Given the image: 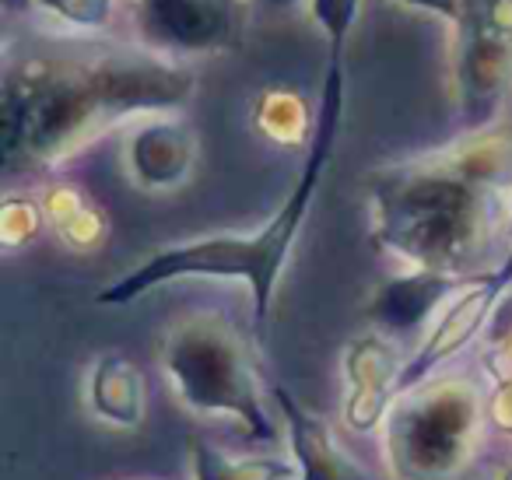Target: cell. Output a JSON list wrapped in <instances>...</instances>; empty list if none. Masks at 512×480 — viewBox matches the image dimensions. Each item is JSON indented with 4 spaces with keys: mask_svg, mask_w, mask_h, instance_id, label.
Instances as JSON below:
<instances>
[{
    "mask_svg": "<svg viewBox=\"0 0 512 480\" xmlns=\"http://www.w3.org/2000/svg\"><path fill=\"white\" fill-rule=\"evenodd\" d=\"M320 109L309 106V99L295 88L271 85L253 99V127L264 141L278 148H309L316 134Z\"/></svg>",
    "mask_w": 512,
    "mask_h": 480,
    "instance_id": "obj_15",
    "label": "cell"
},
{
    "mask_svg": "<svg viewBox=\"0 0 512 480\" xmlns=\"http://www.w3.org/2000/svg\"><path fill=\"white\" fill-rule=\"evenodd\" d=\"M190 480H295L299 466L292 456H235L204 435L186 442Z\"/></svg>",
    "mask_w": 512,
    "mask_h": 480,
    "instance_id": "obj_16",
    "label": "cell"
},
{
    "mask_svg": "<svg viewBox=\"0 0 512 480\" xmlns=\"http://www.w3.org/2000/svg\"><path fill=\"white\" fill-rule=\"evenodd\" d=\"M299 4H306V0H299Z\"/></svg>",
    "mask_w": 512,
    "mask_h": 480,
    "instance_id": "obj_26",
    "label": "cell"
},
{
    "mask_svg": "<svg viewBox=\"0 0 512 480\" xmlns=\"http://www.w3.org/2000/svg\"><path fill=\"white\" fill-rule=\"evenodd\" d=\"M481 368L491 379V386L512 382V291H505V298L495 305L488 326H484Z\"/></svg>",
    "mask_w": 512,
    "mask_h": 480,
    "instance_id": "obj_18",
    "label": "cell"
},
{
    "mask_svg": "<svg viewBox=\"0 0 512 480\" xmlns=\"http://www.w3.org/2000/svg\"><path fill=\"white\" fill-rule=\"evenodd\" d=\"M505 291H512V249L502 256L498 267L470 274L467 284L442 305V312L428 326L425 340L407 354L404 372L397 379V396L435 379L449 361L460 358L474 340H481L484 326H488L495 305L505 298Z\"/></svg>",
    "mask_w": 512,
    "mask_h": 480,
    "instance_id": "obj_8",
    "label": "cell"
},
{
    "mask_svg": "<svg viewBox=\"0 0 512 480\" xmlns=\"http://www.w3.org/2000/svg\"><path fill=\"white\" fill-rule=\"evenodd\" d=\"M32 11L81 32V36H102L113 29L116 0H32Z\"/></svg>",
    "mask_w": 512,
    "mask_h": 480,
    "instance_id": "obj_19",
    "label": "cell"
},
{
    "mask_svg": "<svg viewBox=\"0 0 512 480\" xmlns=\"http://www.w3.org/2000/svg\"><path fill=\"white\" fill-rule=\"evenodd\" d=\"M488 421L495 431L512 438V382H498L488 393Z\"/></svg>",
    "mask_w": 512,
    "mask_h": 480,
    "instance_id": "obj_21",
    "label": "cell"
},
{
    "mask_svg": "<svg viewBox=\"0 0 512 480\" xmlns=\"http://www.w3.org/2000/svg\"><path fill=\"white\" fill-rule=\"evenodd\" d=\"M253 4H267V8H299V0H253Z\"/></svg>",
    "mask_w": 512,
    "mask_h": 480,
    "instance_id": "obj_23",
    "label": "cell"
},
{
    "mask_svg": "<svg viewBox=\"0 0 512 480\" xmlns=\"http://www.w3.org/2000/svg\"><path fill=\"white\" fill-rule=\"evenodd\" d=\"M453 92L463 130L502 123L512 99V0H463L453 25Z\"/></svg>",
    "mask_w": 512,
    "mask_h": 480,
    "instance_id": "obj_6",
    "label": "cell"
},
{
    "mask_svg": "<svg viewBox=\"0 0 512 480\" xmlns=\"http://www.w3.org/2000/svg\"><path fill=\"white\" fill-rule=\"evenodd\" d=\"M397 340L383 330H365L348 340L341 354L344 375V403L341 424L351 435H376L383 431L386 414L397 400V379L404 372Z\"/></svg>",
    "mask_w": 512,
    "mask_h": 480,
    "instance_id": "obj_10",
    "label": "cell"
},
{
    "mask_svg": "<svg viewBox=\"0 0 512 480\" xmlns=\"http://www.w3.org/2000/svg\"><path fill=\"white\" fill-rule=\"evenodd\" d=\"M495 480H512V463H502L495 470Z\"/></svg>",
    "mask_w": 512,
    "mask_h": 480,
    "instance_id": "obj_25",
    "label": "cell"
},
{
    "mask_svg": "<svg viewBox=\"0 0 512 480\" xmlns=\"http://www.w3.org/2000/svg\"><path fill=\"white\" fill-rule=\"evenodd\" d=\"M505 235L512 239V190H509V197H505Z\"/></svg>",
    "mask_w": 512,
    "mask_h": 480,
    "instance_id": "obj_24",
    "label": "cell"
},
{
    "mask_svg": "<svg viewBox=\"0 0 512 480\" xmlns=\"http://www.w3.org/2000/svg\"><path fill=\"white\" fill-rule=\"evenodd\" d=\"M467 284L460 274H442V270L407 267L404 274H393L372 291L365 302V319L372 330H383L386 337H411L421 326H432L442 305Z\"/></svg>",
    "mask_w": 512,
    "mask_h": 480,
    "instance_id": "obj_11",
    "label": "cell"
},
{
    "mask_svg": "<svg viewBox=\"0 0 512 480\" xmlns=\"http://www.w3.org/2000/svg\"><path fill=\"white\" fill-rule=\"evenodd\" d=\"M344 106H348V67L344 53H327V71H323V92H320V116H316V134L306 148V162L288 190L285 204L256 228V232H221L204 235L193 242H176L162 246L141 263L99 288L95 305L120 309V305L141 302L148 291L162 288L172 281H239L249 291L253 302V319L260 326L267 323L278 298V284L285 277V267L292 260V249L299 242V232L306 225L309 211L316 204V193L327 176V165L337 151L344 127Z\"/></svg>",
    "mask_w": 512,
    "mask_h": 480,
    "instance_id": "obj_3",
    "label": "cell"
},
{
    "mask_svg": "<svg viewBox=\"0 0 512 480\" xmlns=\"http://www.w3.org/2000/svg\"><path fill=\"white\" fill-rule=\"evenodd\" d=\"M50 225L43 211V200L22 190H8L0 200V249L4 253H18V249L32 246Z\"/></svg>",
    "mask_w": 512,
    "mask_h": 480,
    "instance_id": "obj_17",
    "label": "cell"
},
{
    "mask_svg": "<svg viewBox=\"0 0 512 480\" xmlns=\"http://www.w3.org/2000/svg\"><path fill=\"white\" fill-rule=\"evenodd\" d=\"M369 239L404 267L481 274V260L505 232L512 190V127L463 130L449 148L390 162L362 179Z\"/></svg>",
    "mask_w": 512,
    "mask_h": 480,
    "instance_id": "obj_2",
    "label": "cell"
},
{
    "mask_svg": "<svg viewBox=\"0 0 512 480\" xmlns=\"http://www.w3.org/2000/svg\"><path fill=\"white\" fill-rule=\"evenodd\" d=\"M158 368L179 407L197 417H232L253 442L274 445V421L249 337L221 312H190L165 326L158 340Z\"/></svg>",
    "mask_w": 512,
    "mask_h": 480,
    "instance_id": "obj_4",
    "label": "cell"
},
{
    "mask_svg": "<svg viewBox=\"0 0 512 480\" xmlns=\"http://www.w3.org/2000/svg\"><path fill=\"white\" fill-rule=\"evenodd\" d=\"M488 393L467 375H435L393 400L383 456L393 480H470L488 435Z\"/></svg>",
    "mask_w": 512,
    "mask_h": 480,
    "instance_id": "obj_5",
    "label": "cell"
},
{
    "mask_svg": "<svg viewBox=\"0 0 512 480\" xmlns=\"http://www.w3.org/2000/svg\"><path fill=\"white\" fill-rule=\"evenodd\" d=\"M130 4H134L137 43L179 64L239 50L253 8V0H130Z\"/></svg>",
    "mask_w": 512,
    "mask_h": 480,
    "instance_id": "obj_7",
    "label": "cell"
},
{
    "mask_svg": "<svg viewBox=\"0 0 512 480\" xmlns=\"http://www.w3.org/2000/svg\"><path fill=\"white\" fill-rule=\"evenodd\" d=\"M200 158V137L183 109L151 113L123 130V169L141 193H176L190 183Z\"/></svg>",
    "mask_w": 512,
    "mask_h": 480,
    "instance_id": "obj_9",
    "label": "cell"
},
{
    "mask_svg": "<svg viewBox=\"0 0 512 480\" xmlns=\"http://www.w3.org/2000/svg\"><path fill=\"white\" fill-rule=\"evenodd\" d=\"M302 8L327 39V53H348L351 32L362 18V0H306Z\"/></svg>",
    "mask_w": 512,
    "mask_h": 480,
    "instance_id": "obj_20",
    "label": "cell"
},
{
    "mask_svg": "<svg viewBox=\"0 0 512 480\" xmlns=\"http://www.w3.org/2000/svg\"><path fill=\"white\" fill-rule=\"evenodd\" d=\"M400 8H411V11H421V15H432V18H442V22L456 25L460 22V8L463 0H393Z\"/></svg>",
    "mask_w": 512,
    "mask_h": 480,
    "instance_id": "obj_22",
    "label": "cell"
},
{
    "mask_svg": "<svg viewBox=\"0 0 512 480\" xmlns=\"http://www.w3.org/2000/svg\"><path fill=\"white\" fill-rule=\"evenodd\" d=\"M81 400H85L88 414L106 428L134 431L148 414V379L127 354L102 351L88 365Z\"/></svg>",
    "mask_w": 512,
    "mask_h": 480,
    "instance_id": "obj_13",
    "label": "cell"
},
{
    "mask_svg": "<svg viewBox=\"0 0 512 480\" xmlns=\"http://www.w3.org/2000/svg\"><path fill=\"white\" fill-rule=\"evenodd\" d=\"M43 211L57 239L64 242L71 253H95L106 246L109 239V218L78 183H50L43 190Z\"/></svg>",
    "mask_w": 512,
    "mask_h": 480,
    "instance_id": "obj_14",
    "label": "cell"
},
{
    "mask_svg": "<svg viewBox=\"0 0 512 480\" xmlns=\"http://www.w3.org/2000/svg\"><path fill=\"white\" fill-rule=\"evenodd\" d=\"M271 400L281 414V424H285L288 456L299 466L295 480H376L337 442L334 428L320 414L302 407L285 386H271Z\"/></svg>",
    "mask_w": 512,
    "mask_h": 480,
    "instance_id": "obj_12",
    "label": "cell"
},
{
    "mask_svg": "<svg viewBox=\"0 0 512 480\" xmlns=\"http://www.w3.org/2000/svg\"><path fill=\"white\" fill-rule=\"evenodd\" d=\"M197 95L193 64L141 43H85L8 53L0 78L4 176H43L113 130L151 113L183 109Z\"/></svg>",
    "mask_w": 512,
    "mask_h": 480,
    "instance_id": "obj_1",
    "label": "cell"
}]
</instances>
